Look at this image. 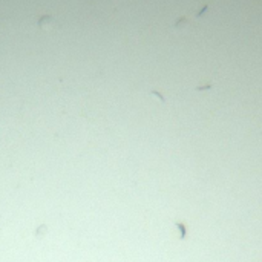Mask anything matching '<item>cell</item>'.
Masks as SVG:
<instances>
[{"label": "cell", "mask_w": 262, "mask_h": 262, "mask_svg": "<svg viewBox=\"0 0 262 262\" xmlns=\"http://www.w3.org/2000/svg\"><path fill=\"white\" fill-rule=\"evenodd\" d=\"M39 25L41 26V28L48 29V28H51V26H52V25H55V23H54V19H52L51 15H45V17H41V19H40Z\"/></svg>", "instance_id": "cell-1"}, {"label": "cell", "mask_w": 262, "mask_h": 262, "mask_svg": "<svg viewBox=\"0 0 262 262\" xmlns=\"http://www.w3.org/2000/svg\"><path fill=\"white\" fill-rule=\"evenodd\" d=\"M176 227H178L179 232H181V239H184L185 238V225L181 224V222H176Z\"/></svg>", "instance_id": "cell-2"}]
</instances>
